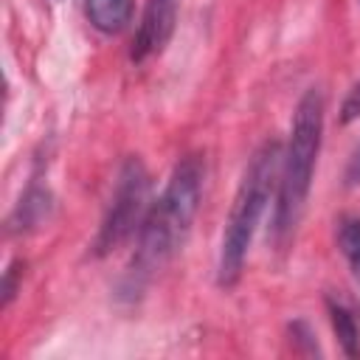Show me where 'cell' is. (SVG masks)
Segmentation results:
<instances>
[{
    "instance_id": "6da1fadb",
    "label": "cell",
    "mask_w": 360,
    "mask_h": 360,
    "mask_svg": "<svg viewBox=\"0 0 360 360\" xmlns=\"http://www.w3.org/2000/svg\"><path fill=\"white\" fill-rule=\"evenodd\" d=\"M202 180H205V163L200 155H183L174 163L166 188L160 191L158 200H152L143 225L135 236L138 239L135 256L124 276L127 292H141L143 284L183 248L200 208Z\"/></svg>"
},
{
    "instance_id": "7a4b0ae2",
    "label": "cell",
    "mask_w": 360,
    "mask_h": 360,
    "mask_svg": "<svg viewBox=\"0 0 360 360\" xmlns=\"http://www.w3.org/2000/svg\"><path fill=\"white\" fill-rule=\"evenodd\" d=\"M281 143L264 141L248 160L245 174L239 180V188L233 194L222 242H219V259H217V284L233 287L242 276L250 242L256 236V228L264 217V208L278 188V169H281Z\"/></svg>"
},
{
    "instance_id": "3957f363",
    "label": "cell",
    "mask_w": 360,
    "mask_h": 360,
    "mask_svg": "<svg viewBox=\"0 0 360 360\" xmlns=\"http://www.w3.org/2000/svg\"><path fill=\"white\" fill-rule=\"evenodd\" d=\"M321 135H323V93L318 87H309L295 104L290 141L287 149L281 152L276 214H273V236L281 245L295 233L301 222L321 152Z\"/></svg>"
},
{
    "instance_id": "277c9868",
    "label": "cell",
    "mask_w": 360,
    "mask_h": 360,
    "mask_svg": "<svg viewBox=\"0 0 360 360\" xmlns=\"http://www.w3.org/2000/svg\"><path fill=\"white\" fill-rule=\"evenodd\" d=\"M149 205H152V200H149V174H146V166L141 163V158L132 155L118 169L110 205H107L104 219L98 225V233L93 239L96 256H107V253L118 250L127 239L138 236Z\"/></svg>"
},
{
    "instance_id": "5b68a950",
    "label": "cell",
    "mask_w": 360,
    "mask_h": 360,
    "mask_svg": "<svg viewBox=\"0 0 360 360\" xmlns=\"http://www.w3.org/2000/svg\"><path fill=\"white\" fill-rule=\"evenodd\" d=\"M177 22V0H146L135 42H132V59L143 62L166 48V42L174 34Z\"/></svg>"
},
{
    "instance_id": "8992f818",
    "label": "cell",
    "mask_w": 360,
    "mask_h": 360,
    "mask_svg": "<svg viewBox=\"0 0 360 360\" xmlns=\"http://www.w3.org/2000/svg\"><path fill=\"white\" fill-rule=\"evenodd\" d=\"M132 11H135V0H84L87 22L107 37L121 34L129 25Z\"/></svg>"
},
{
    "instance_id": "52a82bcc",
    "label": "cell",
    "mask_w": 360,
    "mask_h": 360,
    "mask_svg": "<svg viewBox=\"0 0 360 360\" xmlns=\"http://www.w3.org/2000/svg\"><path fill=\"white\" fill-rule=\"evenodd\" d=\"M48 208H51V194L45 188H39V186H31L25 191V197L17 202V208H14L11 219H8L11 231H28V228L39 225L48 217Z\"/></svg>"
},
{
    "instance_id": "ba28073f",
    "label": "cell",
    "mask_w": 360,
    "mask_h": 360,
    "mask_svg": "<svg viewBox=\"0 0 360 360\" xmlns=\"http://www.w3.org/2000/svg\"><path fill=\"white\" fill-rule=\"evenodd\" d=\"M326 309H329V321L338 335V343L343 346V352L349 357H357L360 354V326H357L352 309L338 298H326Z\"/></svg>"
},
{
    "instance_id": "9c48e42d",
    "label": "cell",
    "mask_w": 360,
    "mask_h": 360,
    "mask_svg": "<svg viewBox=\"0 0 360 360\" xmlns=\"http://www.w3.org/2000/svg\"><path fill=\"white\" fill-rule=\"evenodd\" d=\"M338 245H340V253H343V259H346V264H349V270L360 287V219H354V217L340 219Z\"/></svg>"
},
{
    "instance_id": "30bf717a",
    "label": "cell",
    "mask_w": 360,
    "mask_h": 360,
    "mask_svg": "<svg viewBox=\"0 0 360 360\" xmlns=\"http://www.w3.org/2000/svg\"><path fill=\"white\" fill-rule=\"evenodd\" d=\"M20 276H22V262H11V264L6 267V273H3V287H0V292H3V307H8V304L14 301Z\"/></svg>"
},
{
    "instance_id": "8fae6325",
    "label": "cell",
    "mask_w": 360,
    "mask_h": 360,
    "mask_svg": "<svg viewBox=\"0 0 360 360\" xmlns=\"http://www.w3.org/2000/svg\"><path fill=\"white\" fill-rule=\"evenodd\" d=\"M340 124H352V121H357L360 118V82H354L352 84V90L346 93V98H343V104H340Z\"/></svg>"
},
{
    "instance_id": "7c38bea8",
    "label": "cell",
    "mask_w": 360,
    "mask_h": 360,
    "mask_svg": "<svg viewBox=\"0 0 360 360\" xmlns=\"http://www.w3.org/2000/svg\"><path fill=\"white\" fill-rule=\"evenodd\" d=\"M343 186H346V188H357V186H360V141H357V146L352 149V155H349V160H346Z\"/></svg>"
}]
</instances>
